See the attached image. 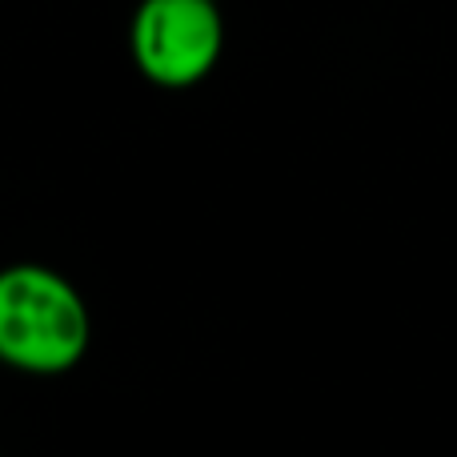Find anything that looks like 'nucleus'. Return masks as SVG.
<instances>
[{
  "instance_id": "f257e3e1",
  "label": "nucleus",
  "mask_w": 457,
  "mask_h": 457,
  "mask_svg": "<svg viewBox=\"0 0 457 457\" xmlns=\"http://www.w3.org/2000/svg\"><path fill=\"white\" fill-rule=\"evenodd\" d=\"M93 321L77 285L48 265H12L0 277V357L37 378L69 373L85 357Z\"/></svg>"
},
{
  "instance_id": "f03ea898",
  "label": "nucleus",
  "mask_w": 457,
  "mask_h": 457,
  "mask_svg": "<svg viewBox=\"0 0 457 457\" xmlns=\"http://www.w3.org/2000/svg\"><path fill=\"white\" fill-rule=\"evenodd\" d=\"M129 48L153 85L193 88L221 61V8L217 0H141L129 24Z\"/></svg>"
}]
</instances>
